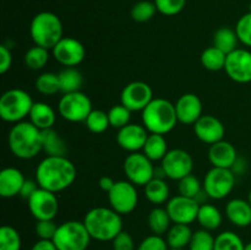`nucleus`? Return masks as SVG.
<instances>
[{
    "mask_svg": "<svg viewBox=\"0 0 251 250\" xmlns=\"http://www.w3.org/2000/svg\"><path fill=\"white\" fill-rule=\"evenodd\" d=\"M178 123L176 105L166 98H153L142 110V125L150 134L167 135Z\"/></svg>",
    "mask_w": 251,
    "mask_h": 250,
    "instance_id": "4",
    "label": "nucleus"
},
{
    "mask_svg": "<svg viewBox=\"0 0 251 250\" xmlns=\"http://www.w3.org/2000/svg\"><path fill=\"white\" fill-rule=\"evenodd\" d=\"M208 159L212 167L232 169L238 159L235 147L229 141H218L211 145L208 150Z\"/></svg>",
    "mask_w": 251,
    "mask_h": 250,
    "instance_id": "21",
    "label": "nucleus"
},
{
    "mask_svg": "<svg viewBox=\"0 0 251 250\" xmlns=\"http://www.w3.org/2000/svg\"><path fill=\"white\" fill-rule=\"evenodd\" d=\"M226 216L235 227H249L251 225V205L244 199H233L226 205Z\"/></svg>",
    "mask_w": 251,
    "mask_h": 250,
    "instance_id": "23",
    "label": "nucleus"
},
{
    "mask_svg": "<svg viewBox=\"0 0 251 250\" xmlns=\"http://www.w3.org/2000/svg\"><path fill=\"white\" fill-rule=\"evenodd\" d=\"M196 221H198L199 225L203 229H207L210 232H212V230L218 229L221 227L223 217L221 211L215 205H211V203H201L200 208H199L198 220Z\"/></svg>",
    "mask_w": 251,
    "mask_h": 250,
    "instance_id": "27",
    "label": "nucleus"
},
{
    "mask_svg": "<svg viewBox=\"0 0 251 250\" xmlns=\"http://www.w3.org/2000/svg\"><path fill=\"white\" fill-rule=\"evenodd\" d=\"M77 171L66 156H47L36 168V180L39 186L51 193H60L75 181Z\"/></svg>",
    "mask_w": 251,
    "mask_h": 250,
    "instance_id": "1",
    "label": "nucleus"
},
{
    "mask_svg": "<svg viewBox=\"0 0 251 250\" xmlns=\"http://www.w3.org/2000/svg\"><path fill=\"white\" fill-rule=\"evenodd\" d=\"M157 12V7L154 1H149V0H141V1L136 2L134 6L131 7V19L135 22L139 24H144V22L150 21L153 19V16Z\"/></svg>",
    "mask_w": 251,
    "mask_h": 250,
    "instance_id": "39",
    "label": "nucleus"
},
{
    "mask_svg": "<svg viewBox=\"0 0 251 250\" xmlns=\"http://www.w3.org/2000/svg\"><path fill=\"white\" fill-rule=\"evenodd\" d=\"M26 178L20 169L7 167L0 172V195L4 199H11L20 195Z\"/></svg>",
    "mask_w": 251,
    "mask_h": 250,
    "instance_id": "22",
    "label": "nucleus"
},
{
    "mask_svg": "<svg viewBox=\"0 0 251 250\" xmlns=\"http://www.w3.org/2000/svg\"><path fill=\"white\" fill-rule=\"evenodd\" d=\"M58 109L61 118L71 123L86 122L93 110L91 100L81 91L63 95L59 100Z\"/></svg>",
    "mask_w": 251,
    "mask_h": 250,
    "instance_id": "9",
    "label": "nucleus"
},
{
    "mask_svg": "<svg viewBox=\"0 0 251 250\" xmlns=\"http://www.w3.org/2000/svg\"><path fill=\"white\" fill-rule=\"evenodd\" d=\"M36 90L41 95L53 96L60 92V81H59L58 74L54 73H43L36 78Z\"/></svg>",
    "mask_w": 251,
    "mask_h": 250,
    "instance_id": "34",
    "label": "nucleus"
},
{
    "mask_svg": "<svg viewBox=\"0 0 251 250\" xmlns=\"http://www.w3.org/2000/svg\"><path fill=\"white\" fill-rule=\"evenodd\" d=\"M201 203L196 199L186 198L183 195H176L168 200L166 206L172 222L190 225L198 220L199 208Z\"/></svg>",
    "mask_w": 251,
    "mask_h": 250,
    "instance_id": "17",
    "label": "nucleus"
},
{
    "mask_svg": "<svg viewBox=\"0 0 251 250\" xmlns=\"http://www.w3.org/2000/svg\"><path fill=\"white\" fill-rule=\"evenodd\" d=\"M136 250H169V247L162 235L151 234L140 243Z\"/></svg>",
    "mask_w": 251,
    "mask_h": 250,
    "instance_id": "46",
    "label": "nucleus"
},
{
    "mask_svg": "<svg viewBox=\"0 0 251 250\" xmlns=\"http://www.w3.org/2000/svg\"><path fill=\"white\" fill-rule=\"evenodd\" d=\"M244 248L242 238L232 230H226L216 237L215 250H244Z\"/></svg>",
    "mask_w": 251,
    "mask_h": 250,
    "instance_id": "36",
    "label": "nucleus"
},
{
    "mask_svg": "<svg viewBox=\"0 0 251 250\" xmlns=\"http://www.w3.org/2000/svg\"><path fill=\"white\" fill-rule=\"evenodd\" d=\"M201 64L206 70L210 71H220L225 70L226 60H227V54L221 49L216 48L215 46L208 47L201 54Z\"/></svg>",
    "mask_w": 251,
    "mask_h": 250,
    "instance_id": "33",
    "label": "nucleus"
},
{
    "mask_svg": "<svg viewBox=\"0 0 251 250\" xmlns=\"http://www.w3.org/2000/svg\"><path fill=\"white\" fill-rule=\"evenodd\" d=\"M161 162V167L163 168L166 176L172 180L179 181L193 172V157L185 150H169Z\"/></svg>",
    "mask_w": 251,
    "mask_h": 250,
    "instance_id": "14",
    "label": "nucleus"
},
{
    "mask_svg": "<svg viewBox=\"0 0 251 250\" xmlns=\"http://www.w3.org/2000/svg\"><path fill=\"white\" fill-rule=\"evenodd\" d=\"M85 124L93 134H102L108 129V126H110L108 113L100 109H93L86 119Z\"/></svg>",
    "mask_w": 251,
    "mask_h": 250,
    "instance_id": "40",
    "label": "nucleus"
},
{
    "mask_svg": "<svg viewBox=\"0 0 251 250\" xmlns=\"http://www.w3.org/2000/svg\"><path fill=\"white\" fill-rule=\"evenodd\" d=\"M179 195L186 196L190 199H196L199 201V196L203 194V185L200 183L198 178L193 174L184 176L179 180L178 184Z\"/></svg>",
    "mask_w": 251,
    "mask_h": 250,
    "instance_id": "37",
    "label": "nucleus"
},
{
    "mask_svg": "<svg viewBox=\"0 0 251 250\" xmlns=\"http://www.w3.org/2000/svg\"><path fill=\"white\" fill-rule=\"evenodd\" d=\"M150 132L144 125L127 124L126 126L118 130L117 142L123 150L130 152H139L144 149Z\"/></svg>",
    "mask_w": 251,
    "mask_h": 250,
    "instance_id": "19",
    "label": "nucleus"
},
{
    "mask_svg": "<svg viewBox=\"0 0 251 250\" xmlns=\"http://www.w3.org/2000/svg\"><path fill=\"white\" fill-rule=\"evenodd\" d=\"M225 71L234 82H251V51L244 48H238L227 54Z\"/></svg>",
    "mask_w": 251,
    "mask_h": 250,
    "instance_id": "16",
    "label": "nucleus"
},
{
    "mask_svg": "<svg viewBox=\"0 0 251 250\" xmlns=\"http://www.w3.org/2000/svg\"><path fill=\"white\" fill-rule=\"evenodd\" d=\"M56 229H58V225L54 223L53 220L37 221L36 227H34L37 237L43 240H53Z\"/></svg>",
    "mask_w": 251,
    "mask_h": 250,
    "instance_id": "45",
    "label": "nucleus"
},
{
    "mask_svg": "<svg viewBox=\"0 0 251 250\" xmlns=\"http://www.w3.org/2000/svg\"><path fill=\"white\" fill-rule=\"evenodd\" d=\"M123 169L127 180L136 186H145L154 178L153 164L144 152H132L127 154Z\"/></svg>",
    "mask_w": 251,
    "mask_h": 250,
    "instance_id": "10",
    "label": "nucleus"
},
{
    "mask_svg": "<svg viewBox=\"0 0 251 250\" xmlns=\"http://www.w3.org/2000/svg\"><path fill=\"white\" fill-rule=\"evenodd\" d=\"M215 240L216 238L210 230L201 228L193 233L188 248L189 250H215Z\"/></svg>",
    "mask_w": 251,
    "mask_h": 250,
    "instance_id": "41",
    "label": "nucleus"
},
{
    "mask_svg": "<svg viewBox=\"0 0 251 250\" xmlns=\"http://www.w3.org/2000/svg\"><path fill=\"white\" fill-rule=\"evenodd\" d=\"M169 250H185V249H169Z\"/></svg>",
    "mask_w": 251,
    "mask_h": 250,
    "instance_id": "54",
    "label": "nucleus"
},
{
    "mask_svg": "<svg viewBox=\"0 0 251 250\" xmlns=\"http://www.w3.org/2000/svg\"><path fill=\"white\" fill-rule=\"evenodd\" d=\"M29 122L38 127L41 131L47 129H51L55 124L56 115L53 108L44 102H34L32 107L31 113H29Z\"/></svg>",
    "mask_w": 251,
    "mask_h": 250,
    "instance_id": "24",
    "label": "nucleus"
},
{
    "mask_svg": "<svg viewBox=\"0 0 251 250\" xmlns=\"http://www.w3.org/2000/svg\"><path fill=\"white\" fill-rule=\"evenodd\" d=\"M235 32L240 43L251 48V12L243 15L237 22Z\"/></svg>",
    "mask_w": 251,
    "mask_h": 250,
    "instance_id": "44",
    "label": "nucleus"
},
{
    "mask_svg": "<svg viewBox=\"0 0 251 250\" xmlns=\"http://www.w3.org/2000/svg\"><path fill=\"white\" fill-rule=\"evenodd\" d=\"M194 132L200 141L211 146L216 142L222 141L226 130L220 119L213 115L206 114L194 124Z\"/></svg>",
    "mask_w": 251,
    "mask_h": 250,
    "instance_id": "18",
    "label": "nucleus"
},
{
    "mask_svg": "<svg viewBox=\"0 0 251 250\" xmlns=\"http://www.w3.org/2000/svg\"><path fill=\"white\" fill-rule=\"evenodd\" d=\"M113 250H135V242L131 234L127 232H122L112 240Z\"/></svg>",
    "mask_w": 251,
    "mask_h": 250,
    "instance_id": "47",
    "label": "nucleus"
},
{
    "mask_svg": "<svg viewBox=\"0 0 251 250\" xmlns=\"http://www.w3.org/2000/svg\"><path fill=\"white\" fill-rule=\"evenodd\" d=\"M250 12H251V4H250Z\"/></svg>",
    "mask_w": 251,
    "mask_h": 250,
    "instance_id": "55",
    "label": "nucleus"
},
{
    "mask_svg": "<svg viewBox=\"0 0 251 250\" xmlns=\"http://www.w3.org/2000/svg\"><path fill=\"white\" fill-rule=\"evenodd\" d=\"M42 146L47 156H66L68 152L66 142L53 127L42 131Z\"/></svg>",
    "mask_w": 251,
    "mask_h": 250,
    "instance_id": "25",
    "label": "nucleus"
},
{
    "mask_svg": "<svg viewBox=\"0 0 251 250\" xmlns=\"http://www.w3.org/2000/svg\"><path fill=\"white\" fill-rule=\"evenodd\" d=\"M33 104V100L26 91L10 88L0 98V117L4 122L17 124L28 117Z\"/></svg>",
    "mask_w": 251,
    "mask_h": 250,
    "instance_id": "6",
    "label": "nucleus"
},
{
    "mask_svg": "<svg viewBox=\"0 0 251 250\" xmlns=\"http://www.w3.org/2000/svg\"><path fill=\"white\" fill-rule=\"evenodd\" d=\"M115 181L113 180L110 176H102V178L100 179V181H98V185H100V188L102 189L103 191H105V193H109L110 190L113 189V186H114Z\"/></svg>",
    "mask_w": 251,
    "mask_h": 250,
    "instance_id": "51",
    "label": "nucleus"
},
{
    "mask_svg": "<svg viewBox=\"0 0 251 250\" xmlns=\"http://www.w3.org/2000/svg\"><path fill=\"white\" fill-rule=\"evenodd\" d=\"M131 113V110H129L126 107H124L122 103L117 105H113V107L108 110V118H109L110 126L118 130L126 126L127 124H130Z\"/></svg>",
    "mask_w": 251,
    "mask_h": 250,
    "instance_id": "42",
    "label": "nucleus"
},
{
    "mask_svg": "<svg viewBox=\"0 0 251 250\" xmlns=\"http://www.w3.org/2000/svg\"><path fill=\"white\" fill-rule=\"evenodd\" d=\"M244 250H251V242L247 243V244H245V248H244Z\"/></svg>",
    "mask_w": 251,
    "mask_h": 250,
    "instance_id": "52",
    "label": "nucleus"
},
{
    "mask_svg": "<svg viewBox=\"0 0 251 250\" xmlns=\"http://www.w3.org/2000/svg\"><path fill=\"white\" fill-rule=\"evenodd\" d=\"M145 196L147 200L153 205L159 206L164 202H168L169 186L164 179L153 178L151 181L144 186Z\"/></svg>",
    "mask_w": 251,
    "mask_h": 250,
    "instance_id": "28",
    "label": "nucleus"
},
{
    "mask_svg": "<svg viewBox=\"0 0 251 250\" xmlns=\"http://www.w3.org/2000/svg\"><path fill=\"white\" fill-rule=\"evenodd\" d=\"M110 207L119 215H129L136 208L139 195L136 185L129 180L115 181L112 190L108 193Z\"/></svg>",
    "mask_w": 251,
    "mask_h": 250,
    "instance_id": "11",
    "label": "nucleus"
},
{
    "mask_svg": "<svg viewBox=\"0 0 251 250\" xmlns=\"http://www.w3.org/2000/svg\"><path fill=\"white\" fill-rule=\"evenodd\" d=\"M91 238L98 242H112L123 230L122 215L112 207L91 208L82 221Z\"/></svg>",
    "mask_w": 251,
    "mask_h": 250,
    "instance_id": "3",
    "label": "nucleus"
},
{
    "mask_svg": "<svg viewBox=\"0 0 251 250\" xmlns=\"http://www.w3.org/2000/svg\"><path fill=\"white\" fill-rule=\"evenodd\" d=\"M0 73L6 74L12 65V54L5 44L0 46Z\"/></svg>",
    "mask_w": 251,
    "mask_h": 250,
    "instance_id": "48",
    "label": "nucleus"
},
{
    "mask_svg": "<svg viewBox=\"0 0 251 250\" xmlns=\"http://www.w3.org/2000/svg\"><path fill=\"white\" fill-rule=\"evenodd\" d=\"M157 11L164 16H176L183 11L186 0H153Z\"/></svg>",
    "mask_w": 251,
    "mask_h": 250,
    "instance_id": "43",
    "label": "nucleus"
},
{
    "mask_svg": "<svg viewBox=\"0 0 251 250\" xmlns=\"http://www.w3.org/2000/svg\"><path fill=\"white\" fill-rule=\"evenodd\" d=\"M238 43L239 38L237 32L230 27H221L213 34V46L225 51L226 54H229L238 49Z\"/></svg>",
    "mask_w": 251,
    "mask_h": 250,
    "instance_id": "31",
    "label": "nucleus"
},
{
    "mask_svg": "<svg viewBox=\"0 0 251 250\" xmlns=\"http://www.w3.org/2000/svg\"><path fill=\"white\" fill-rule=\"evenodd\" d=\"M28 210L37 221L54 220L59 211V201L55 193L39 186L38 190L27 200Z\"/></svg>",
    "mask_w": 251,
    "mask_h": 250,
    "instance_id": "13",
    "label": "nucleus"
},
{
    "mask_svg": "<svg viewBox=\"0 0 251 250\" xmlns=\"http://www.w3.org/2000/svg\"><path fill=\"white\" fill-rule=\"evenodd\" d=\"M178 122L185 125H194L202 117V102L195 93H184L176 104Z\"/></svg>",
    "mask_w": 251,
    "mask_h": 250,
    "instance_id": "20",
    "label": "nucleus"
},
{
    "mask_svg": "<svg viewBox=\"0 0 251 250\" xmlns=\"http://www.w3.org/2000/svg\"><path fill=\"white\" fill-rule=\"evenodd\" d=\"M60 81V92L65 93L77 92L83 83L82 74L76 68H65L58 74Z\"/></svg>",
    "mask_w": 251,
    "mask_h": 250,
    "instance_id": "32",
    "label": "nucleus"
},
{
    "mask_svg": "<svg viewBox=\"0 0 251 250\" xmlns=\"http://www.w3.org/2000/svg\"><path fill=\"white\" fill-rule=\"evenodd\" d=\"M91 239L92 238L85 223L80 221H66L58 225L53 242L58 250H86Z\"/></svg>",
    "mask_w": 251,
    "mask_h": 250,
    "instance_id": "7",
    "label": "nucleus"
},
{
    "mask_svg": "<svg viewBox=\"0 0 251 250\" xmlns=\"http://www.w3.org/2000/svg\"><path fill=\"white\" fill-rule=\"evenodd\" d=\"M202 185L208 198L213 200H222L234 189L235 173L232 169L212 167V169H210L205 175Z\"/></svg>",
    "mask_w": 251,
    "mask_h": 250,
    "instance_id": "8",
    "label": "nucleus"
},
{
    "mask_svg": "<svg viewBox=\"0 0 251 250\" xmlns=\"http://www.w3.org/2000/svg\"><path fill=\"white\" fill-rule=\"evenodd\" d=\"M248 201H249L250 205H251V190H250V193H249V196H248Z\"/></svg>",
    "mask_w": 251,
    "mask_h": 250,
    "instance_id": "53",
    "label": "nucleus"
},
{
    "mask_svg": "<svg viewBox=\"0 0 251 250\" xmlns=\"http://www.w3.org/2000/svg\"><path fill=\"white\" fill-rule=\"evenodd\" d=\"M38 188H39V184L37 183V180L26 179V180H25L24 186H22V189H21V193H20V195H21L24 199H26V200H28V199L31 198V196L33 195L37 190H38Z\"/></svg>",
    "mask_w": 251,
    "mask_h": 250,
    "instance_id": "49",
    "label": "nucleus"
},
{
    "mask_svg": "<svg viewBox=\"0 0 251 250\" xmlns=\"http://www.w3.org/2000/svg\"><path fill=\"white\" fill-rule=\"evenodd\" d=\"M10 151L20 159H32L43 151L42 131L31 122L14 124L7 137Z\"/></svg>",
    "mask_w": 251,
    "mask_h": 250,
    "instance_id": "2",
    "label": "nucleus"
},
{
    "mask_svg": "<svg viewBox=\"0 0 251 250\" xmlns=\"http://www.w3.org/2000/svg\"><path fill=\"white\" fill-rule=\"evenodd\" d=\"M22 240L20 233L11 225L0 228V250H21Z\"/></svg>",
    "mask_w": 251,
    "mask_h": 250,
    "instance_id": "38",
    "label": "nucleus"
},
{
    "mask_svg": "<svg viewBox=\"0 0 251 250\" xmlns=\"http://www.w3.org/2000/svg\"><path fill=\"white\" fill-rule=\"evenodd\" d=\"M142 151L152 162L162 161L169 151L168 142H167L164 135L150 134Z\"/></svg>",
    "mask_w": 251,
    "mask_h": 250,
    "instance_id": "29",
    "label": "nucleus"
},
{
    "mask_svg": "<svg viewBox=\"0 0 251 250\" xmlns=\"http://www.w3.org/2000/svg\"><path fill=\"white\" fill-rule=\"evenodd\" d=\"M31 250H58V248L55 247L53 240L38 239L34 243Z\"/></svg>",
    "mask_w": 251,
    "mask_h": 250,
    "instance_id": "50",
    "label": "nucleus"
},
{
    "mask_svg": "<svg viewBox=\"0 0 251 250\" xmlns=\"http://www.w3.org/2000/svg\"><path fill=\"white\" fill-rule=\"evenodd\" d=\"M49 49L34 46L29 48L25 54V64L31 70H41L48 64Z\"/></svg>",
    "mask_w": 251,
    "mask_h": 250,
    "instance_id": "35",
    "label": "nucleus"
},
{
    "mask_svg": "<svg viewBox=\"0 0 251 250\" xmlns=\"http://www.w3.org/2000/svg\"><path fill=\"white\" fill-rule=\"evenodd\" d=\"M171 223L172 220L169 217V213L167 212L166 208L161 207V206H156L149 213V217H147V225H149V228L151 229L152 234H167L169 228L172 227Z\"/></svg>",
    "mask_w": 251,
    "mask_h": 250,
    "instance_id": "30",
    "label": "nucleus"
},
{
    "mask_svg": "<svg viewBox=\"0 0 251 250\" xmlns=\"http://www.w3.org/2000/svg\"><path fill=\"white\" fill-rule=\"evenodd\" d=\"M193 230L189 225L174 223L167 232V244L169 249H185L190 244Z\"/></svg>",
    "mask_w": 251,
    "mask_h": 250,
    "instance_id": "26",
    "label": "nucleus"
},
{
    "mask_svg": "<svg viewBox=\"0 0 251 250\" xmlns=\"http://www.w3.org/2000/svg\"><path fill=\"white\" fill-rule=\"evenodd\" d=\"M153 100V91L149 83L144 81H132L122 91L120 102L131 112L144 110Z\"/></svg>",
    "mask_w": 251,
    "mask_h": 250,
    "instance_id": "12",
    "label": "nucleus"
},
{
    "mask_svg": "<svg viewBox=\"0 0 251 250\" xmlns=\"http://www.w3.org/2000/svg\"><path fill=\"white\" fill-rule=\"evenodd\" d=\"M63 24L54 12L42 11L32 19L29 24V34L34 46L51 49L63 38Z\"/></svg>",
    "mask_w": 251,
    "mask_h": 250,
    "instance_id": "5",
    "label": "nucleus"
},
{
    "mask_svg": "<svg viewBox=\"0 0 251 250\" xmlns=\"http://www.w3.org/2000/svg\"><path fill=\"white\" fill-rule=\"evenodd\" d=\"M54 59L65 68H75L80 65L86 55L83 44L74 37H63L51 49Z\"/></svg>",
    "mask_w": 251,
    "mask_h": 250,
    "instance_id": "15",
    "label": "nucleus"
}]
</instances>
